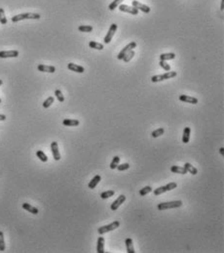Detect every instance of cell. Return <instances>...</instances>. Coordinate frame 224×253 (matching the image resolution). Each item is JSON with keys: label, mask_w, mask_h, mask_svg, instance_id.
Wrapping results in <instances>:
<instances>
[{"label": "cell", "mask_w": 224, "mask_h": 253, "mask_svg": "<svg viewBox=\"0 0 224 253\" xmlns=\"http://www.w3.org/2000/svg\"><path fill=\"white\" fill-rule=\"evenodd\" d=\"M125 200H126V197H125L124 195H119L118 198L116 200H114V201L112 202V204H111V210H113V211L117 210V209L119 208V206L125 201Z\"/></svg>", "instance_id": "8fae6325"}, {"label": "cell", "mask_w": 224, "mask_h": 253, "mask_svg": "<svg viewBox=\"0 0 224 253\" xmlns=\"http://www.w3.org/2000/svg\"><path fill=\"white\" fill-rule=\"evenodd\" d=\"M122 1H124V0H114V1L112 3L109 4V6H108V9L109 10H114V9H116V8L120 5V4L122 3Z\"/></svg>", "instance_id": "83f0119b"}, {"label": "cell", "mask_w": 224, "mask_h": 253, "mask_svg": "<svg viewBox=\"0 0 224 253\" xmlns=\"http://www.w3.org/2000/svg\"><path fill=\"white\" fill-rule=\"evenodd\" d=\"M119 162H120V158H119V156H114L112 161H111V163H110V168L111 169H115L118 166Z\"/></svg>", "instance_id": "d6a6232c"}, {"label": "cell", "mask_w": 224, "mask_h": 253, "mask_svg": "<svg viewBox=\"0 0 224 253\" xmlns=\"http://www.w3.org/2000/svg\"><path fill=\"white\" fill-rule=\"evenodd\" d=\"M220 10H224V0H221V5H220Z\"/></svg>", "instance_id": "60d3db41"}, {"label": "cell", "mask_w": 224, "mask_h": 253, "mask_svg": "<svg viewBox=\"0 0 224 253\" xmlns=\"http://www.w3.org/2000/svg\"><path fill=\"white\" fill-rule=\"evenodd\" d=\"M37 69L42 72H50L54 73L56 72V68L54 66H46V65H38Z\"/></svg>", "instance_id": "4fadbf2b"}, {"label": "cell", "mask_w": 224, "mask_h": 253, "mask_svg": "<svg viewBox=\"0 0 224 253\" xmlns=\"http://www.w3.org/2000/svg\"><path fill=\"white\" fill-rule=\"evenodd\" d=\"M219 152L223 155H224V148H220V149H219Z\"/></svg>", "instance_id": "b9f144b4"}, {"label": "cell", "mask_w": 224, "mask_h": 253, "mask_svg": "<svg viewBox=\"0 0 224 253\" xmlns=\"http://www.w3.org/2000/svg\"><path fill=\"white\" fill-rule=\"evenodd\" d=\"M116 168L119 170V171H124V170H128L130 168V164L129 163H124V164L118 165Z\"/></svg>", "instance_id": "f35d334b"}, {"label": "cell", "mask_w": 224, "mask_h": 253, "mask_svg": "<svg viewBox=\"0 0 224 253\" xmlns=\"http://www.w3.org/2000/svg\"><path fill=\"white\" fill-rule=\"evenodd\" d=\"M67 68L70 69V71H72V72H78V73H83L85 72V68L83 67L79 66V65H76V64H73V63H69L67 65Z\"/></svg>", "instance_id": "5bb4252c"}, {"label": "cell", "mask_w": 224, "mask_h": 253, "mask_svg": "<svg viewBox=\"0 0 224 253\" xmlns=\"http://www.w3.org/2000/svg\"><path fill=\"white\" fill-rule=\"evenodd\" d=\"M159 65L161 66V68L164 69V71H166V72L170 71V65H169L168 63L166 62V61H160Z\"/></svg>", "instance_id": "8d00e7d4"}, {"label": "cell", "mask_w": 224, "mask_h": 253, "mask_svg": "<svg viewBox=\"0 0 224 253\" xmlns=\"http://www.w3.org/2000/svg\"><path fill=\"white\" fill-rule=\"evenodd\" d=\"M119 226H120V222H119V221H114V222H112L111 224H109V225L100 227V228H99L98 232H99V234L100 235H103V234H106V233H108V232H111V231L117 229Z\"/></svg>", "instance_id": "3957f363"}, {"label": "cell", "mask_w": 224, "mask_h": 253, "mask_svg": "<svg viewBox=\"0 0 224 253\" xmlns=\"http://www.w3.org/2000/svg\"><path fill=\"white\" fill-rule=\"evenodd\" d=\"M96 252L98 253H104V238L99 237L98 238V244H96Z\"/></svg>", "instance_id": "e0dca14e"}, {"label": "cell", "mask_w": 224, "mask_h": 253, "mask_svg": "<svg viewBox=\"0 0 224 253\" xmlns=\"http://www.w3.org/2000/svg\"><path fill=\"white\" fill-rule=\"evenodd\" d=\"M182 205L181 200H175V201H170V202H162L158 204V209L159 210H166V209L170 208H177Z\"/></svg>", "instance_id": "7a4b0ae2"}, {"label": "cell", "mask_w": 224, "mask_h": 253, "mask_svg": "<svg viewBox=\"0 0 224 253\" xmlns=\"http://www.w3.org/2000/svg\"><path fill=\"white\" fill-rule=\"evenodd\" d=\"M131 4H133V7L137 8L138 10L142 11L143 13H146V14H147V13L150 12V8H149L148 6H146L145 4H142V3L137 1V0H134V1H131Z\"/></svg>", "instance_id": "9c48e42d"}, {"label": "cell", "mask_w": 224, "mask_h": 253, "mask_svg": "<svg viewBox=\"0 0 224 253\" xmlns=\"http://www.w3.org/2000/svg\"><path fill=\"white\" fill-rule=\"evenodd\" d=\"M5 250V241H4V234L0 231V251Z\"/></svg>", "instance_id": "d590c367"}, {"label": "cell", "mask_w": 224, "mask_h": 253, "mask_svg": "<svg viewBox=\"0 0 224 253\" xmlns=\"http://www.w3.org/2000/svg\"><path fill=\"white\" fill-rule=\"evenodd\" d=\"M0 103H1V99H0Z\"/></svg>", "instance_id": "ee69618b"}, {"label": "cell", "mask_w": 224, "mask_h": 253, "mask_svg": "<svg viewBox=\"0 0 224 253\" xmlns=\"http://www.w3.org/2000/svg\"><path fill=\"white\" fill-rule=\"evenodd\" d=\"M126 246H127V251L128 253H135V248H134V244H133V239L128 238L126 239Z\"/></svg>", "instance_id": "7402d4cb"}, {"label": "cell", "mask_w": 224, "mask_h": 253, "mask_svg": "<svg viewBox=\"0 0 224 253\" xmlns=\"http://www.w3.org/2000/svg\"><path fill=\"white\" fill-rule=\"evenodd\" d=\"M41 18V16L39 14H35V13H24V14H20L12 17V22L13 23H17V22L23 21V20H28V19H33V20H39Z\"/></svg>", "instance_id": "6da1fadb"}, {"label": "cell", "mask_w": 224, "mask_h": 253, "mask_svg": "<svg viewBox=\"0 0 224 253\" xmlns=\"http://www.w3.org/2000/svg\"><path fill=\"white\" fill-rule=\"evenodd\" d=\"M51 151H52V154H53V156H54L55 160H60V151H59L58 143H57V142H52V144H51Z\"/></svg>", "instance_id": "30bf717a"}, {"label": "cell", "mask_w": 224, "mask_h": 253, "mask_svg": "<svg viewBox=\"0 0 224 253\" xmlns=\"http://www.w3.org/2000/svg\"><path fill=\"white\" fill-rule=\"evenodd\" d=\"M78 29L81 32H91L93 30V27H91V25H79Z\"/></svg>", "instance_id": "1f68e13d"}, {"label": "cell", "mask_w": 224, "mask_h": 253, "mask_svg": "<svg viewBox=\"0 0 224 253\" xmlns=\"http://www.w3.org/2000/svg\"><path fill=\"white\" fill-rule=\"evenodd\" d=\"M151 191H152V188L150 186H146V187L142 188V189L139 191V195H141V197H144L145 195L151 193Z\"/></svg>", "instance_id": "f546056e"}, {"label": "cell", "mask_w": 224, "mask_h": 253, "mask_svg": "<svg viewBox=\"0 0 224 253\" xmlns=\"http://www.w3.org/2000/svg\"><path fill=\"white\" fill-rule=\"evenodd\" d=\"M89 46L91 48H93V49H96V50H102L103 49L102 44H100V43H98V42H95V41H90Z\"/></svg>", "instance_id": "4316f807"}, {"label": "cell", "mask_w": 224, "mask_h": 253, "mask_svg": "<svg viewBox=\"0 0 224 253\" xmlns=\"http://www.w3.org/2000/svg\"><path fill=\"white\" fill-rule=\"evenodd\" d=\"M174 76H177V72H165L164 75H161V77H162V79L163 80H166V79H170V78H173Z\"/></svg>", "instance_id": "cb8c5ba5"}, {"label": "cell", "mask_w": 224, "mask_h": 253, "mask_svg": "<svg viewBox=\"0 0 224 253\" xmlns=\"http://www.w3.org/2000/svg\"><path fill=\"white\" fill-rule=\"evenodd\" d=\"M2 83H3V82H2V80H1V79H0V86H1V85H2Z\"/></svg>", "instance_id": "7bdbcfd3"}, {"label": "cell", "mask_w": 224, "mask_h": 253, "mask_svg": "<svg viewBox=\"0 0 224 253\" xmlns=\"http://www.w3.org/2000/svg\"><path fill=\"white\" fill-rule=\"evenodd\" d=\"M0 23L2 25H6L7 24V19H6V16H5V12L2 9V8H0Z\"/></svg>", "instance_id": "e575fe53"}, {"label": "cell", "mask_w": 224, "mask_h": 253, "mask_svg": "<svg viewBox=\"0 0 224 253\" xmlns=\"http://www.w3.org/2000/svg\"><path fill=\"white\" fill-rule=\"evenodd\" d=\"M174 58H175L174 53H166V54L160 55V61H169V60H174Z\"/></svg>", "instance_id": "603a6c76"}, {"label": "cell", "mask_w": 224, "mask_h": 253, "mask_svg": "<svg viewBox=\"0 0 224 253\" xmlns=\"http://www.w3.org/2000/svg\"><path fill=\"white\" fill-rule=\"evenodd\" d=\"M19 56V51L11 50V51H1L0 52V58H17Z\"/></svg>", "instance_id": "ba28073f"}, {"label": "cell", "mask_w": 224, "mask_h": 253, "mask_svg": "<svg viewBox=\"0 0 224 253\" xmlns=\"http://www.w3.org/2000/svg\"><path fill=\"white\" fill-rule=\"evenodd\" d=\"M100 180H102V177H100L99 175H96L93 179L91 180V182L89 183V185H88V187H89V189L91 190H93L95 189V188L98 186V184L100 182Z\"/></svg>", "instance_id": "2e32d148"}, {"label": "cell", "mask_w": 224, "mask_h": 253, "mask_svg": "<svg viewBox=\"0 0 224 253\" xmlns=\"http://www.w3.org/2000/svg\"><path fill=\"white\" fill-rule=\"evenodd\" d=\"M184 168L186 169V171L187 172H189L191 173L192 175H196L197 173H198V170H197V168H195L193 165H191L189 162H186V163H184Z\"/></svg>", "instance_id": "ffe728a7"}, {"label": "cell", "mask_w": 224, "mask_h": 253, "mask_svg": "<svg viewBox=\"0 0 224 253\" xmlns=\"http://www.w3.org/2000/svg\"><path fill=\"white\" fill-rule=\"evenodd\" d=\"M79 123H80L79 120H77V119H70V118L63 119V124L64 126H78Z\"/></svg>", "instance_id": "44dd1931"}, {"label": "cell", "mask_w": 224, "mask_h": 253, "mask_svg": "<svg viewBox=\"0 0 224 253\" xmlns=\"http://www.w3.org/2000/svg\"><path fill=\"white\" fill-rule=\"evenodd\" d=\"M117 28L118 27H117L116 24H112L110 25V28H109V29H108V32L106 33V35H105V37L103 38V42L105 43V44H108V43L112 40V37L114 36V33L116 32Z\"/></svg>", "instance_id": "5b68a950"}, {"label": "cell", "mask_w": 224, "mask_h": 253, "mask_svg": "<svg viewBox=\"0 0 224 253\" xmlns=\"http://www.w3.org/2000/svg\"><path fill=\"white\" fill-rule=\"evenodd\" d=\"M170 171L173 173H177V174H186L187 173L186 169L184 167L177 166V165H173V166L170 167Z\"/></svg>", "instance_id": "d6986e66"}, {"label": "cell", "mask_w": 224, "mask_h": 253, "mask_svg": "<svg viewBox=\"0 0 224 253\" xmlns=\"http://www.w3.org/2000/svg\"><path fill=\"white\" fill-rule=\"evenodd\" d=\"M55 95H56L57 99L59 100V102H60V103L64 102V97H63V93H61L60 90H56L55 91Z\"/></svg>", "instance_id": "74e56055"}, {"label": "cell", "mask_w": 224, "mask_h": 253, "mask_svg": "<svg viewBox=\"0 0 224 253\" xmlns=\"http://www.w3.org/2000/svg\"><path fill=\"white\" fill-rule=\"evenodd\" d=\"M177 183H175V182H172V183H170V184L166 185V186L157 188V189H155L154 191H153V193H154L155 195H161V194L166 193V191H172V190L175 189V188H177Z\"/></svg>", "instance_id": "277c9868"}, {"label": "cell", "mask_w": 224, "mask_h": 253, "mask_svg": "<svg viewBox=\"0 0 224 253\" xmlns=\"http://www.w3.org/2000/svg\"><path fill=\"white\" fill-rule=\"evenodd\" d=\"M119 10L121 12H126V13H130L131 15H138V10L137 8H135L133 6H128V5H124V4H121L119 5Z\"/></svg>", "instance_id": "52a82bcc"}, {"label": "cell", "mask_w": 224, "mask_h": 253, "mask_svg": "<svg viewBox=\"0 0 224 253\" xmlns=\"http://www.w3.org/2000/svg\"><path fill=\"white\" fill-rule=\"evenodd\" d=\"M179 100L184 103H189L193 105L198 104V99L194 97H190V96H187V95H180L179 96Z\"/></svg>", "instance_id": "7c38bea8"}, {"label": "cell", "mask_w": 224, "mask_h": 253, "mask_svg": "<svg viewBox=\"0 0 224 253\" xmlns=\"http://www.w3.org/2000/svg\"><path fill=\"white\" fill-rule=\"evenodd\" d=\"M6 119V115H0V121H4Z\"/></svg>", "instance_id": "ab89813d"}, {"label": "cell", "mask_w": 224, "mask_h": 253, "mask_svg": "<svg viewBox=\"0 0 224 253\" xmlns=\"http://www.w3.org/2000/svg\"><path fill=\"white\" fill-rule=\"evenodd\" d=\"M134 56H135V51L134 50H131L124 57H123V60H124L125 63H128V62H130V61L134 58Z\"/></svg>", "instance_id": "d4e9b609"}, {"label": "cell", "mask_w": 224, "mask_h": 253, "mask_svg": "<svg viewBox=\"0 0 224 253\" xmlns=\"http://www.w3.org/2000/svg\"><path fill=\"white\" fill-rule=\"evenodd\" d=\"M114 194H115V191H103V193L100 194V198H102V199H106V198L113 197Z\"/></svg>", "instance_id": "484cf974"}, {"label": "cell", "mask_w": 224, "mask_h": 253, "mask_svg": "<svg viewBox=\"0 0 224 253\" xmlns=\"http://www.w3.org/2000/svg\"><path fill=\"white\" fill-rule=\"evenodd\" d=\"M23 208L24 209H25L26 211H28V212H30V213H32V214H34V215H36V214H38V209L36 208V207H34V206H32V205H30V204H28V203H24L23 204Z\"/></svg>", "instance_id": "ac0fdd59"}, {"label": "cell", "mask_w": 224, "mask_h": 253, "mask_svg": "<svg viewBox=\"0 0 224 253\" xmlns=\"http://www.w3.org/2000/svg\"><path fill=\"white\" fill-rule=\"evenodd\" d=\"M137 47V43L135 42H131L130 44H128L127 45L125 48H123L122 49V51L120 52L119 54H118V56H117V58H118V60H122L123 59V57H124L127 53H128L129 51H131V50H134V48H135Z\"/></svg>", "instance_id": "8992f818"}, {"label": "cell", "mask_w": 224, "mask_h": 253, "mask_svg": "<svg viewBox=\"0 0 224 253\" xmlns=\"http://www.w3.org/2000/svg\"><path fill=\"white\" fill-rule=\"evenodd\" d=\"M164 132H165L164 128H159V129H157V130H154V131L151 133V136L153 138H158V137H160L161 135H163Z\"/></svg>", "instance_id": "4dcf8cb0"}, {"label": "cell", "mask_w": 224, "mask_h": 253, "mask_svg": "<svg viewBox=\"0 0 224 253\" xmlns=\"http://www.w3.org/2000/svg\"><path fill=\"white\" fill-rule=\"evenodd\" d=\"M190 133H191V129L190 127H185L183 130V135H182V142L184 144L189 143L190 140Z\"/></svg>", "instance_id": "9a60e30c"}, {"label": "cell", "mask_w": 224, "mask_h": 253, "mask_svg": "<svg viewBox=\"0 0 224 253\" xmlns=\"http://www.w3.org/2000/svg\"><path fill=\"white\" fill-rule=\"evenodd\" d=\"M36 155H37V158L39 159H40L41 161H43V162H47V161H48V158H47V155L44 154V151H36Z\"/></svg>", "instance_id": "f1b7e54d"}, {"label": "cell", "mask_w": 224, "mask_h": 253, "mask_svg": "<svg viewBox=\"0 0 224 253\" xmlns=\"http://www.w3.org/2000/svg\"><path fill=\"white\" fill-rule=\"evenodd\" d=\"M54 101H55L54 97H49L48 99H46L45 101H44V103H43V108H48L53 103H54Z\"/></svg>", "instance_id": "836d02e7"}]
</instances>
